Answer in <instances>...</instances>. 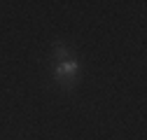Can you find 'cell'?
Instances as JSON below:
<instances>
[{"mask_svg":"<svg viewBox=\"0 0 147 140\" xmlns=\"http://www.w3.org/2000/svg\"><path fill=\"white\" fill-rule=\"evenodd\" d=\"M80 61L75 59H68L63 63H56L54 65V77L59 79L61 86H65V89H70V86H75L77 84V75H80Z\"/></svg>","mask_w":147,"mask_h":140,"instance_id":"1","label":"cell"},{"mask_svg":"<svg viewBox=\"0 0 147 140\" xmlns=\"http://www.w3.org/2000/svg\"><path fill=\"white\" fill-rule=\"evenodd\" d=\"M51 59L59 61V63H63V61H68V59H72V56H70V49H65L63 44H54V49H51Z\"/></svg>","mask_w":147,"mask_h":140,"instance_id":"2","label":"cell"}]
</instances>
